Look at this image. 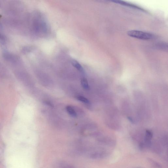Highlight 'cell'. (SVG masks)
Masks as SVG:
<instances>
[{
    "instance_id": "cell-1",
    "label": "cell",
    "mask_w": 168,
    "mask_h": 168,
    "mask_svg": "<svg viewBox=\"0 0 168 168\" xmlns=\"http://www.w3.org/2000/svg\"><path fill=\"white\" fill-rule=\"evenodd\" d=\"M127 34L131 37L141 40H151L155 37V35L152 33L137 30L129 31L127 32Z\"/></svg>"
},
{
    "instance_id": "cell-3",
    "label": "cell",
    "mask_w": 168,
    "mask_h": 168,
    "mask_svg": "<svg viewBox=\"0 0 168 168\" xmlns=\"http://www.w3.org/2000/svg\"><path fill=\"white\" fill-rule=\"evenodd\" d=\"M106 153L103 151H96L89 155V157L92 159H99L105 157Z\"/></svg>"
},
{
    "instance_id": "cell-8",
    "label": "cell",
    "mask_w": 168,
    "mask_h": 168,
    "mask_svg": "<svg viewBox=\"0 0 168 168\" xmlns=\"http://www.w3.org/2000/svg\"><path fill=\"white\" fill-rule=\"evenodd\" d=\"M156 47L160 50H167V45L165 43H159L156 45Z\"/></svg>"
},
{
    "instance_id": "cell-11",
    "label": "cell",
    "mask_w": 168,
    "mask_h": 168,
    "mask_svg": "<svg viewBox=\"0 0 168 168\" xmlns=\"http://www.w3.org/2000/svg\"><path fill=\"white\" fill-rule=\"evenodd\" d=\"M144 147H145V144L143 143H140L139 145V147L140 150H143L144 148Z\"/></svg>"
},
{
    "instance_id": "cell-4",
    "label": "cell",
    "mask_w": 168,
    "mask_h": 168,
    "mask_svg": "<svg viewBox=\"0 0 168 168\" xmlns=\"http://www.w3.org/2000/svg\"><path fill=\"white\" fill-rule=\"evenodd\" d=\"M153 134L151 131L147 130L146 132L145 137V145L147 147H150L151 145V139Z\"/></svg>"
},
{
    "instance_id": "cell-12",
    "label": "cell",
    "mask_w": 168,
    "mask_h": 168,
    "mask_svg": "<svg viewBox=\"0 0 168 168\" xmlns=\"http://www.w3.org/2000/svg\"><path fill=\"white\" fill-rule=\"evenodd\" d=\"M1 26V23H0V27Z\"/></svg>"
},
{
    "instance_id": "cell-9",
    "label": "cell",
    "mask_w": 168,
    "mask_h": 168,
    "mask_svg": "<svg viewBox=\"0 0 168 168\" xmlns=\"http://www.w3.org/2000/svg\"><path fill=\"white\" fill-rule=\"evenodd\" d=\"M77 98L79 101L83 102V103H89V101L86 98L84 97L79 96L77 97Z\"/></svg>"
},
{
    "instance_id": "cell-5",
    "label": "cell",
    "mask_w": 168,
    "mask_h": 168,
    "mask_svg": "<svg viewBox=\"0 0 168 168\" xmlns=\"http://www.w3.org/2000/svg\"><path fill=\"white\" fill-rule=\"evenodd\" d=\"M72 64L73 66L77 69L80 72H82V73H83L84 72V70L82 66L79 63H78L77 61H75V60L72 61Z\"/></svg>"
},
{
    "instance_id": "cell-10",
    "label": "cell",
    "mask_w": 168,
    "mask_h": 168,
    "mask_svg": "<svg viewBox=\"0 0 168 168\" xmlns=\"http://www.w3.org/2000/svg\"><path fill=\"white\" fill-rule=\"evenodd\" d=\"M5 40V36L3 34L0 33V41L2 42H4Z\"/></svg>"
},
{
    "instance_id": "cell-2",
    "label": "cell",
    "mask_w": 168,
    "mask_h": 168,
    "mask_svg": "<svg viewBox=\"0 0 168 168\" xmlns=\"http://www.w3.org/2000/svg\"><path fill=\"white\" fill-rule=\"evenodd\" d=\"M111 2H113L115 3H117V4H120V5H123V6L127 7L132 8L134 9H136L140 10L142 11L146 12V11L144 9L141 8L140 7L136 6V5H134V4H131V3H127L126 2H124V1H113Z\"/></svg>"
},
{
    "instance_id": "cell-6",
    "label": "cell",
    "mask_w": 168,
    "mask_h": 168,
    "mask_svg": "<svg viewBox=\"0 0 168 168\" xmlns=\"http://www.w3.org/2000/svg\"><path fill=\"white\" fill-rule=\"evenodd\" d=\"M66 109L68 113L71 116L73 117H77V115L76 112L72 107L68 106L66 107Z\"/></svg>"
},
{
    "instance_id": "cell-7",
    "label": "cell",
    "mask_w": 168,
    "mask_h": 168,
    "mask_svg": "<svg viewBox=\"0 0 168 168\" xmlns=\"http://www.w3.org/2000/svg\"><path fill=\"white\" fill-rule=\"evenodd\" d=\"M81 84L83 88L86 90H88L89 88V86L87 80L85 78L82 79L81 81Z\"/></svg>"
}]
</instances>
